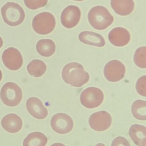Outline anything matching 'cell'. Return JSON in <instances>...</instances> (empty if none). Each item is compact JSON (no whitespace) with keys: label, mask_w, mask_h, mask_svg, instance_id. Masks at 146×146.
<instances>
[{"label":"cell","mask_w":146,"mask_h":146,"mask_svg":"<svg viewBox=\"0 0 146 146\" xmlns=\"http://www.w3.org/2000/svg\"><path fill=\"white\" fill-rule=\"evenodd\" d=\"M62 77L67 84L75 87H80L89 81L90 76L80 63L70 62L64 66Z\"/></svg>","instance_id":"6da1fadb"},{"label":"cell","mask_w":146,"mask_h":146,"mask_svg":"<svg viewBox=\"0 0 146 146\" xmlns=\"http://www.w3.org/2000/svg\"><path fill=\"white\" fill-rule=\"evenodd\" d=\"M87 19L90 25L96 30L102 31L111 25L114 19L108 9L103 6H97L91 9Z\"/></svg>","instance_id":"7a4b0ae2"},{"label":"cell","mask_w":146,"mask_h":146,"mask_svg":"<svg viewBox=\"0 0 146 146\" xmlns=\"http://www.w3.org/2000/svg\"><path fill=\"white\" fill-rule=\"evenodd\" d=\"M1 13L4 22L12 27L19 25L25 17L22 8L18 3L12 2L7 3L2 7Z\"/></svg>","instance_id":"3957f363"},{"label":"cell","mask_w":146,"mask_h":146,"mask_svg":"<svg viewBox=\"0 0 146 146\" xmlns=\"http://www.w3.org/2000/svg\"><path fill=\"white\" fill-rule=\"evenodd\" d=\"M56 25L55 19L53 14L45 12L39 13L33 18L32 26L33 31L39 35L51 33Z\"/></svg>","instance_id":"277c9868"},{"label":"cell","mask_w":146,"mask_h":146,"mask_svg":"<svg viewBox=\"0 0 146 146\" xmlns=\"http://www.w3.org/2000/svg\"><path fill=\"white\" fill-rule=\"evenodd\" d=\"M0 97L5 105L14 107L18 106L22 100V90L16 83L8 82L2 87Z\"/></svg>","instance_id":"5b68a950"},{"label":"cell","mask_w":146,"mask_h":146,"mask_svg":"<svg viewBox=\"0 0 146 146\" xmlns=\"http://www.w3.org/2000/svg\"><path fill=\"white\" fill-rule=\"evenodd\" d=\"M104 95L103 91L97 88L89 87L81 92L80 101L81 104L89 109L100 106L103 102Z\"/></svg>","instance_id":"8992f818"},{"label":"cell","mask_w":146,"mask_h":146,"mask_svg":"<svg viewBox=\"0 0 146 146\" xmlns=\"http://www.w3.org/2000/svg\"><path fill=\"white\" fill-rule=\"evenodd\" d=\"M52 129L60 134L70 133L73 128L74 123L71 117L67 114L59 113L53 116L51 121Z\"/></svg>","instance_id":"52a82bcc"},{"label":"cell","mask_w":146,"mask_h":146,"mask_svg":"<svg viewBox=\"0 0 146 146\" xmlns=\"http://www.w3.org/2000/svg\"><path fill=\"white\" fill-rule=\"evenodd\" d=\"M126 68L122 62L117 60L108 62L104 68L105 77L111 82H117L125 76Z\"/></svg>","instance_id":"ba28073f"},{"label":"cell","mask_w":146,"mask_h":146,"mask_svg":"<svg viewBox=\"0 0 146 146\" xmlns=\"http://www.w3.org/2000/svg\"><path fill=\"white\" fill-rule=\"evenodd\" d=\"M111 115L105 111L93 113L89 119L90 127L97 132H103L109 129L111 126Z\"/></svg>","instance_id":"9c48e42d"},{"label":"cell","mask_w":146,"mask_h":146,"mask_svg":"<svg viewBox=\"0 0 146 146\" xmlns=\"http://www.w3.org/2000/svg\"><path fill=\"white\" fill-rule=\"evenodd\" d=\"M2 60L6 68L11 71H17L23 64V58L20 51L10 47L5 50L2 55Z\"/></svg>","instance_id":"30bf717a"},{"label":"cell","mask_w":146,"mask_h":146,"mask_svg":"<svg viewBox=\"0 0 146 146\" xmlns=\"http://www.w3.org/2000/svg\"><path fill=\"white\" fill-rule=\"evenodd\" d=\"M81 16V12L78 7L75 5H69L66 7L62 12L61 23L65 28H73L79 24Z\"/></svg>","instance_id":"8fae6325"},{"label":"cell","mask_w":146,"mask_h":146,"mask_svg":"<svg viewBox=\"0 0 146 146\" xmlns=\"http://www.w3.org/2000/svg\"><path fill=\"white\" fill-rule=\"evenodd\" d=\"M108 38L111 43L114 46L123 47L128 44L131 37L130 33L127 29L117 27L110 31Z\"/></svg>","instance_id":"7c38bea8"},{"label":"cell","mask_w":146,"mask_h":146,"mask_svg":"<svg viewBox=\"0 0 146 146\" xmlns=\"http://www.w3.org/2000/svg\"><path fill=\"white\" fill-rule=\"evenodd\" d=\"M26 107L30 115L36 119L42 120L46 118L48 115L47 109L42 101L36 97H31L27 100Z\"/></svg>","instance_id":"4fadbf2b"},{"label":"cell","mask_w":146,"mask_h":146,"mask_svg":"<svg viewBox=\"0 0 146 146\" xmlns=\"http://www.w3.org/2000/svg\"><path fill=\"white\" fill-rule=\"evenodd\" d=\"M1 124L5 131L11 133H15L20 131L23 123L19 116L12 113L6 115L2 118Z\"/></svg>","instance_id":"5bb4252c"},{"label":"cell","mask_w":146,"mask_h":146,"mask_svg":"<svg viewBox=\"0 0 146 146\" xmlns=\"http://www.w3.org/2000/svg\"><path fill=\"white\" fill-rule=\"evenodd\" d=\"M110 4L115 13L121 16L129 15L135 8L133 0H111Z\"/></svg>","instance_id":"9a60e30c"},{"label":"cell","mask_w":146,"mask_h":146,"mask_svg":"<svg viewBox=\"0 0 146 146\" xmlns=\"http://www.w3.org/2000/svg\"><path fill=\"white\" fill-rule=\"evenodd\" d=\"M79 39L83 43L98 48L104 47L105 44L104 38L100 34L93 32H82L79 34Z\"/></svg>","instance_id":"2e32d148"},{"label":"cell","mask_w":146,"mask_h":146,"mask_svg":"<svg viewBox=\"0 0 146 146\" xmlns=\"http://www.w3.org/2000/svg\"><path fill=\"white\" fill-rule=\"evenodd\" d=\"M129 134L134 143L138 146L146 145V128L139 124H134L129 128Z\"/></svg>","instance_id":"e0dca14e"},{"label":"cell","mask_w":146,"mask_h":146,"mask_svg":"<svg viewBox=\"0 0 146 146\" xmlns=\"http://www.w3.org/2000/svg\"><path fill=\"white\" fill-rule=\"evenodd\" d=\"M36 50L42 56L50 57L54 54L55 51V44L51 39H41L37 43Z\"/></svg>","instance_id":"ac0fdd59"},{"label":"cell","mask_w":146,"mask_h":146,"mask_svg":"<svg viewBox=\"0 0 146 146\" xmlns=\"http://www.w3.org/2000/svg\"><path fill=\"white\" fill-rule=\"evenodd\" d=\"M48 142L46 136L41 132L31 133L25 138L23 146H45Z\"/></svg>","instance_id":"d6986e66"},{"label":"cell","mask_w":146,"mask_h":146,"mask_svg":"<svg viewBox=\"0 0 146 146\" xmlns=\"http://www.w3.org/2000/svg\"><path fill=\"white\" fill-rule=\"evenodd\" d=\"M27 69L28 73L32 76L39 77L44 74L47 70V67L43 61L34 60L28 64Z\"/></svg>","instance_id":"ffe728a7"},{"label":"cell","mask_w":146,"mask_h":146,"mask_svg":"<svg viewBox=\"0 0 146 146\" xmlns=\"http://www.w3.org/2000/svg\"><path fill=\"white\" fill-rule=\"evenodd\" d=\"M132 114L135 118L140 121L146 120V102L138 100L133 103L131 108Z\"/></svg>","instance_id":"44dd1931"},{"label":"cell","mask_w":146,"mask_h":146,"mask_svg":"<svg viewBox=\"0 0 146 146\" xmlns=\"http://www.w3.org/2000/svg\"><path fill=\"white\" fill-rule=\"evenodd\" d=\"M146 47H140L137 49L134 56V61L138 67L141 68H146Z\"/></svg>","instance_id":"7402d4cb"},{"label":"cell","mask_w":146,"mask_h":146,"mask_svg":"<svg viewBox=\"0 0 146 146\" xmlns=\"http://www.w3.org/2000/svg\"><path fill=\"white\" fill-rule=\"evenodd\" d=\"M48 0H24L25 5L27 8L36 10L46 6Z\"/></svg>","instance_id":"603a6c76"},{"label":"cell","mask_w":146,"mask_h":146,"mask_svg":"<svg viewBox=\"0 0 146 146\" xmlns=\"http://www.w3.org/2000/svg\"><path fill=\"white\" fill-rule=\"evenodd\" d=\"M146 76H143L139 78L136 84L137 92L141 96L146 97Z\"/></svg>","instance_id":"cb8c5ba5"},{"label":"cell","mask_w":146,"mask_h":146,"mask_svg":"<svg viewBox=\"0 0 146 146\" xmlns=\"http://www.w3.org/2000/svg\"><path fill=\"white\" fill-rule=\"evenodd\" d=\"M111 146H131L128 141L122 136L115 138L111 143Z\"/></svg>","instance_id":"d4e9b609"},{"label":"cell","mask_w":146,"mask_h":146,"mask_svg":"<svg viewBox=\"0 0 146 146\" xmlns=\"http://www.w3.org/2000/svg\"><path fill=\"white\" fill-rule=\"evenodd\" d=\"M51 146H66L65 145L63 144H62V143H55V144H53L51 145Z\"/></svg>","instance_id":"484cf974"},{"label":"cell","mask_w":146,"mask_h":146,"mask_svg":"<svg viewBox=\"0 0 146 146\" xmlns=\"http://www.w3.org/2000/svg\"><path fill=\"white\" fill-rule=\"evenodd\" d=\"M3 44V41L2 38L0 36V49L2 47Z\"/></svg>","instance_id":"4316f807"},{"label":"cell","mask_w":146,"mask_h":146,"mask_svg":"<svg viewBox=\"0 0 146 146\" xmlns=\"http://www.w3.org/2000/svg\"><path fill=\"white\" fill-rule=\"evenodd\" d=\"M95 146H105V145H104L103 143H99V144H97Z\"/></svg>","instance_id":"83f0119b"},{"label":"cell","mask_w":146,"mask_h":146,"mask_svg":"<svg viewBox=\"0 0 146 146\" xmlns=\"http://www.w3.org/2000/svg\"><path fill=\"white\" fill-rule=\"evenodd\" d=\"M2 78V74L1 71L0 70V82Z\"/></svg>","instance_id":"f1b7e54d"},{"label":"cell","mask_w":146,"mask_h":146,"mask_svg":"<svg viewBox=\"0 0 146 146\" xmlns=\"http://www.w3.org/2000/svg\"><path fill=\"white\" fill-rule=\"evenodd\" d=\"M73 1H84L85 0H73Z\"/></svg>","instance_id":"f546056e"}]
</instances>
